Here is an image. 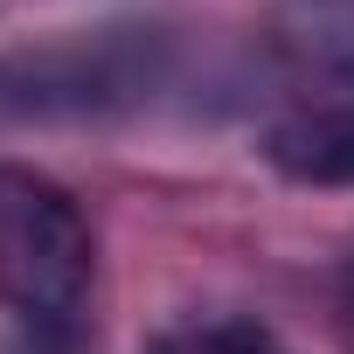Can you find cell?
I'll return each mask as SVG.
<instances>
[{"mask_svg":"<svg viewBox=\"0 0 354 354\" xmlns=\"http://www.w3.org/2000/svg\"><path fill=\"white\" fill-rule=\"evenodd\" d=\"M97 278V243L70 188L0 160V306L21 326L77 340L84 299Z\"/></svg>","mask_w":354,"mask_h":354,"instance_id":"cell-1","label":"cell"},{"mask_svg":"<svg viewBox=\"0 0 354 354\" xmlns=\"http://www.w3.org/2000/svg\"><path fill=\"white\" fill-rule=\"evenodd\" d=\"M160 84V42L153 28H97V35H56L42 49H21L0 63V104L21 118H91L153 97Z\"/></svg>","mask_w":354,"mask_h":354,"instance_id":"cell-2","label":"cell"},{"mask_svg":"<svg viewBox=\"0 0 354 354\" xmlns=\"http://www.w3.org/2000/svg\"><path fill=\"white\" fill-rule=\"evenodd\" d=\"M271 167L299 188H354V104L299 111L264 139Z\"/></svg>","mask_w":354,"mask_h":354,"instance_id":"cell-3","label":"cell"},{"mask_svg":"<svg viewBox=\"0 0 354 354\" xmlns=\"http://www.w3.org/2000/svg\"><path fill=\"white\" fill-rule=\"evenodd\" d=\"M285 49L354 91V0H285Z\"/></svg>","mask_w":354,"mask_h":354,"instance_id":"cell-4","label":"cell"},{"mask_svg":"<svg viewBox=\"0 0 354 354\" xmlns=\"http://www.w3.org/2000/svg\"><path fill=\"white\" fill-rule=\"evenodd\" d=\"M146 354H278V340L257 319H216V326H188V333H167Z\"/></svg>","mask_w":354,"mask_h":354,"instance_id":"cell-5","label":"cell"}]
</instances>
